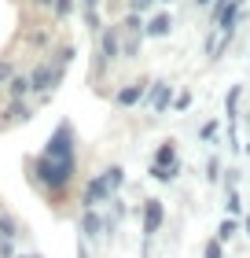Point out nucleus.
<instances>
[{
    "instance_id": "28",
    "label": "nucleus",
    "mask_w": 250,
    "mask_h": 258,
    "mask_svg": "<svg viewBox=\"0 0 250 258\" xmlns=\"http://www.w3.org/2000/svg\"><path fill=\"white\" fill-rule=\"evenodd\" d=\"M243 232H246V236H250V218H243Z\"/></svg>"
},
{
    "instance_id": "25",
    "label": "nucleus",
    "mask_w": 250,
    "mask_h": 258,
    "mask_svg": "<svg viewBox=\"0 0 250 258\" xmlns=\"http://www.w3.org/2000/svg\"><path fill=\"white\" fill-rule=\"evenodd\" d=\"M151 4H154V0H129V8H133L136 15H144V11H147Z\"/></svg>"
},
{
    "instance_id": "4",
    "label": "nucleus",
    "mask_w": 250,
    "mask_h": 258,
    "mask_svg": "<svg viewBox=\"0 0 250 258\" xmlns=\"http://www.w3.org/2000/svg\"><path fill=\"white\" fill-rule=\"evenodd\" d=\"M151 177L158 184H170L181 177V155H177V140H162L151 155Z\"/></svg>"
},
{
    "instance_id": "10",
    "label": "nucleus",
    "mask_w": 250,
    "mask_h": 258,
    "mask_svg": "<svg viewBox=\"0 0 250 258\" xmlns=\"http://www.w3.org/2000/svg\"><path fill=\"white\" fill-rule=\"evenodd\" d=\"M144 33H147V37H170V33H173V15H170V11H158V15L144 26Z\"/></svg>"
},
{
    "instance_id": "22",
    "label": "nucleus",
    "mask_w": 250,
    "mask_h": 258,
    "mask_svg": "<svg viewBox=\"0 0 250 258\" xmlns=\"http://www.w3.org/2000/svg\"><path fill=\"white\" fill-rule=\"evenodd\" d=\"M213 137H217V118H210L206 125L199 129V140H213Z\"/></svg>"
},
{
    "instance_id": "7",
    "label": "nucleus",
    "mask_w": 250,
    "mask_h": 258,
    "mask_svg": "<svg viewBox=\"0 0 250 258\" xmlns=\"http://www.w3.org/2000/svg\"><path fill=\"white\" fill-rule=\"evenodd\" d=\"M173 96H177V92H173V85H170V81H151V89H147V107L154 111V114H165V111H170L173 107Z\"/></svg>"
},
{
    "instance_id": "26",
    "label": "nucleus",
    "mask_w": 250,
    "mask_h": 258,
    "mask_svg": "<svg viewBox=\"0 0 250 258\" xmlns=\"http://www.w3.org/2000/svg\"><path fill=\"white\" fill-rule=\"evenodd\" d=\"M77 258H89V251H85V240L77 243Z\"/></svg>"
},
{
    "instance_id": "15",
    "label": "nucleus",
    "mask_w": 250,
    "mask_h": 258,
    "mask_svg": "<svg viewBox=\"0 0 250 258\" xmlns=\"http://www.w3.org/2000/svg\"><path fill=\"white\" fill-rule=\"evenodd\" d=\"M30 92H33V89H30V78H19V74H15V78L8 81V96H11V100H26Z\"/></svg>"
},
{
    "instance_id": "31",
    "label": "nucleus",
    "mask_w": 250,
    "mask_h": 258,
    "mask_svg": "<svg viewBox=\"0 0 250 258\" xmlns=\"http://www.w3.org/2000/svg\"><path fill=\"white\" fill-rule=\"evenodd\" d=\"M26 258H37V254H26Z\"/></svg>"
},
{
    "instance_id": "11",
    "label": "nucleus",
    "mask_w": 250,
    "mask_h": 258,
    "mask_svg": "<svg viewBox=\"0 0 250 258\" xmlns=\"http://www.w3.org/2000/svg\"><path fill=\"white\" fill-rule=\"evenodd\" d=\"M4 114H8V122H4V125H22V122H30V118H33V107H30L26 100H11Z\"/></svg>"
},
{
    "instance_id": "21",
    "label": "nucleus",
    "mask_w": 250,
    "mask_h": 258,
    "mask_svg": "<svg viewBox=\"0 0 250 258\" xmlns=\"http://www.w3.org/2000/svg\"><path fill=\"white\" fill-rule=\"evenodd\" d=\"M52 11H55V19H66L70 11H74V0H55V8H52Z\"/></svg>"
},
{
    "instance_id": "20",
    "label": "nucleus",
    "mask_w": 250,
    "mask_h": 258,
    "mask_svg": "<svg viewBox=\"0 0 250 258\" xmlns=\"http://www.w3.org/2000/svg\"><path fill=\"white\" fill-rule=\"evenodd\" d=\"M192 107V92H177L173 96V111H188Z\"/></svg>"
},
{
    "instance_id": "12",
    "label": "nucleus",
    "mask_w": 250,
    "mask_h": 258,
    "mask_svg": "<svg viewBox=\"0 0 250 258\" xmlns=\"http://www.w3.org/2000/svg\"><path fill=\"white\" fill-rule=\"evenodd\" d=\"M239 100H243V85H232L228 96H224V118H228V129H235V118H239Z\"/></svg>"
},
{
    "instance_id": "5",
    "label": "nucleus",
    "mask_w": 250,
    "mask_h": 258,
    "mask_svg": "<svg viewBox=\"0 0 250 258\" xmlns=\"http://www.w3.org/2000/svg\"><path fill=\"white\" fill-rule=\"evenodd\" d=\"M165 225V207L162 199H144L140 203V236H144V258H151V240Z\"/></svg>"
},
{
    "instance_id": "2",
    "label": "nucleus",
    "mask_w": 250,
    "mask_h": 258,
    "mask_svg": "<svg viewBox=\"0 0 250 258\" xmlns=\"http://www.w3.org/2000/svg\"><path fill=\"white\" fill-rule=\"evenodd\" d=\"M74 63V44H63V48L55 52V59H44L33 67V74H30V89L44 100H52V92L63 85V74H66V67Z\"/></svg>"
},
{
    "instance_id": "6",
    "label": "nucleus",
    "mask_w": 250,
    "mask_h": 258,
    "mask_svg": "<svg viewBox=\"0 0 250 258\" xmlns=\"http://www.w3.org/2000/svg\"><path fill=\"white\" fill-rule=\"evenodd\" d=\"M122 26H111V30H100V52H96V78L107 70V63L122 59Z\"/></svg>"
},
{
    "instance_id": "9",
    "label": "nucleus",
    "mask_w": 250,
    "mask_h": 258,
    "mask_svg": "<svg viewBox=\"0 0 250 258\" xmlns=\"http://www.w3.org/2000/svg\"><path fill=\"white\" fill-rule=\"evenodd\" d=\"M81 236L85 240H100L103 232H107V218L100 214V210H81Z\"/></svg>"
},
{
    "instance_id": "18",
    "label": "nucleus",
    "mask_w": 250,
    "mask_h": 258,
    "mask_svg": "<svg viewBox=\"0 0 250 258\" xmlns=\"http://www.w3.org/2000/svg\"><path fill=\"white\" fill-rule=\"evenodd\" d=\"M202 258H224V243L221 240H206L202 243Z\"/></svg>"
},
{
    "instance_id": "17",
    "label": "nucleus",
    "mask_w": 250,
    "mask_h": 258,
    "mask_svg": "<svg viewBox=\"0 0 250 258\" xmlns=\"http://www.w3.org/2000/svg\"><path fill=\"white\" fill-rule=\"evenodd\" d=\"M15 236H19V225L8 214H0V240H15Z\"/></svg>"
},
{
    "instance_id": "1",
    "label": "nucleus",
    "mask_w": 250,
    "mask_h": 258,
    "mask_svg": "<svg viewBox=\"0 0 250 258\" xmlns=\"http://www.w3.org/2000/svg\"><path fill=\"white\" fill-rule=\"evenodd\" d=\"M30 181L52 199V203H63L70 184L77 177V133H74V122H59L48 140H44L41 155H33L30 162Z\"/></svg>"
},
{
    "instance_id": "14",
    "label": "nucleus",
    "mask_w": 250,
    "mask_h": 258,
    "mask_svg": "<svg viewBox=\"0 0 250 258\" xmlns=\"http://www.w3.org/2000/svg\"><path fill=\"white\" fill-rule=\"evenodd\" d=\"M243 214V196L239 188H228L224 192V218H239Z\"/></svg>"
},
{
    "instance_id": "13",
    "label": "nucleus",
    "mask_w": 250,
    "mask_h": 258,
    "mask_svg": "<svg viewBox=\"0 0 250 258\" xmlns=\"http://www.w3.org/2000/svg\"><path fill=\"white\" fill-rule=\"evenodd\" d=\"M239 229H243L239 218H221V225H217V232H213V240L228 243V240H235V232H239Z\"/></svg>"
},
{
    "instance_id": "30",
    "label": "nucleus",
    "mask_w": 250,
    "mask_h": 258,
    "mask_svg": "<svg viewBox=\"0 0 250 258\" xmlns=\"http://www.w3.org/2000/svg\"><path fill=\"white\" fill-rule=\"evenodd\" d=\"M162 4H173V0H162Z\"/></svg>"
},
{
    "instance_id": "27",
    "label": "nucleus",
    "mask_w": 250,
    "mask_h": 258,
    "mask_svg": "<svg viewBox=\"0 0 250 258\" xmlns=\"http://www.w3.org/2000/svg\"><path fill=\"white\" fill-rule=\"evenodd\" d=\"M37 4H41V8H55V0H37Z\"/></svg>"
},
{
    "instance_id": "19",
    "label": "nucleus",
    "mask_w": 250,
    "mask_h": 258,
    "mask_svg": "<svg viewBox=\"0 0 250 258\" xmlns=\"http://www.w3.org/2000/svg\"><path fill=\"white\" fill-rule=\"evenodd\" d=\"M206 181H210V184H213V181H221V159H217V155L206 162Z\"/></svg>"
},
{
    "instance_id": "16",
    "label": "nucleus",
    "mask_w": 250,
    "mask_h": 258,
    "mask_svg": "<svg viewBox=\"0 0 250 258\" xmlns=\"http://www.w3.org/2000/svg\"><path fill=\"white\" fill-rule=\"evenodd\" d=\"M81 11H85L89 30H96V33H100V0H81Z\"/></svg>"
},
{
    "instance_id": "3",
    "label": "nucleus",
    "mask_w": 250,
    "mask_h": 258,
    "mask_svg": "<svg viewBox=\"0 0 250 258\" xmlns=\"http://www.w3.org/2000/svg\"><path fill=\"white\" fill-rule=\"evenodd\" d=\"M122 184H125V170L107 166L92 181H85V188H81V210H100L103 203H111V199L122 192Z\"/></svg>"
},
{
    "instance_id": "24",
    "label": "nucleus",
    "mask_w": 250,
    "mask_h": 258,
    "mask_svg": "<svg viewBox=\"0 0 250 258\" xmlns=\"http://www.w3.org/2000/svg\"><path fill=\"white\" fill-rule=\"evenodd\" d=\"M235 184H239V170H228V173H224V192L235 188Z\"/></svg>"
},
{
    "instance_id": "29",
    "label": "nucleus",
    "mask_w": 250,
    "mask_h": 258,
    "mask_svg": "<svg viewBox=\"0 0 250 258\" xmlns=\"http://www.w3.org/2000/svg\"><path fill=\"white\" fill-rule=\"evenodd\" d=\"M195 4H199V8H206V4H213V0H195Z\"/></svg>"
},
{
    "instance_id": "23",
    "label": "nucleus",
    "mask_w": 250,
    "mask_h": 258,
    "mask_svg": "<svg viewBox=\"0 0 250 258\" xmlns=\"http://www.w3.org/2000/svg\"><path fill=\"white\" fill-rule=\"evenodd\" d=\"M11 78H15V70H11V63H8V59H0V85H8Z\"/></svg>"
},
{
    "instance_id": "8",
    "label": "nucleus",
    "mask_w": 250,
    "mask_h": 258,
    "mask_svg": "<svg viewBox=\"0 0 250 258\" xmlns=\"http://www.w3.org/2000/svg\"><path fill=\"white\" fill-rule=\"evenodd\" d=\"M147 85H151V81H144V78H140V81H129V85H122V89L114 92V103H118V107H136V103H144Z\"/></svg>"
}]
</instances>
